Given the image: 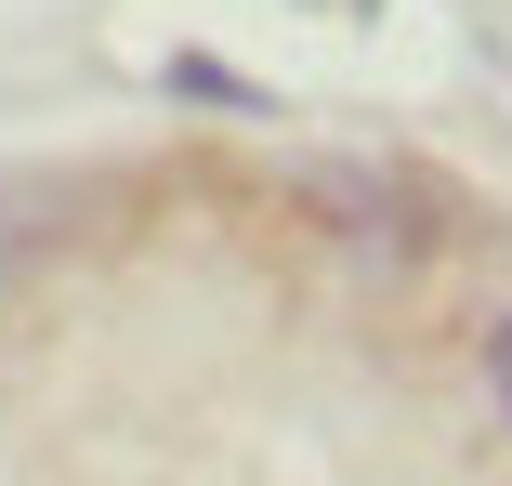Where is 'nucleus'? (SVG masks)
<instances>
[{
  "label": "nucleus",
  "instance_id": "obj_1",
  "mask_svg": "<svg viewBox=\"0 0 512 486\" xmlns=\"http://www.w3.org/2000/svg\"><path fill=\"white\" fill-rule=\"evenodd\" d=\"M486 381H499V421H512V316L486 329Z\"/></svg>",
  "mask_w": 512,
  "mask_h": 486
}]
</instances>
